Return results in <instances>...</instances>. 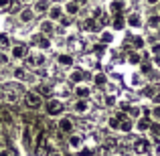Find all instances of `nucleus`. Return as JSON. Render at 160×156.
Returning <instances> with one entry per match:
<instances>
[{
    "label": "nucleus",
    "mask_w": 160,
    "mask_h": 156,
    "mask_svg": "<svg viewBox=\"0 0 160 156\" xmlns=\"http://www.w3.org/2000/svg\"><path fill=\"white\" fill-rule=\"evenodd\" d=\"M20 8H22V4H20L18 0H10V4H8V10H10L12 14H18Z\"/></svg>",
    "instance_id": "obj_39"
},
{
    "label": "nucleus",
    "mask_w": 160,
    "mask_h": 156,
    "mask_svg": "<svg viewBox=\"0 0 160 156\" xmlns=\"http://www.w3.org/2000/svg\"><path fill=\"white\" fill-rule=\"evenodd\" d=\"M124 27H126V14H113L112 28H116V31H122Z\"/></svg>",
    "instance_id": "obj_25"
},
{
    "label": "nucleus",
    "mask_w": 160,
    "mask_h": 156,
    "mask_svg": "<svg viewBox=\"0 0 160 156\" xmlns=\"http://www.w3.org/2000/svg\"><path fill=\"white\" fill-rule=\"evenodd\" d=\"M22 103L28 109H39L43 105V98L39 93H35V91H27V93H22Z\"/></svg>",
    "instance_id": "obj_3"
},
{
    "label": "nucleus",
    "mask_w": 160,
    "mask_h": 156,
    "mask_svg": "<svg viewBox=\"0 0 160 156\" xmlns=\"http://www.w3.org/2000/svg\"><path fill=\"white\" fill-rule=\"evenodd\" d=\"M73 23H75V18H73V16H67V14H63L61 18L57 20V24L61 27V31H63V28H69V27H73Z\"/></svg>",
    "instance_id": "obj_26"
},
{
    "label": "nucleus",
    "mask_w": 160,
    "mask_h": 156,
    "mask_svg": "<svg viewBox=\"0 0 160 156\" xmlns=\"http://www.w3.org/2000/svg\"><path fill=\"white\" fill-rule=\"evenodd\" d=\"M102 12H103V10H102V8H99V6H93V8H91V14H89V16H93V18L98 20L99 16H102Z\"/></svg>",
    "instance_id": "obj_44"
},
{
    "label": "nucleus",
    "mask_w": 160,
    "mask_h": 156,
    "mask_svg": "<svg viewBox=\"0 0 160 156\" xmlns=\"http://www.w3.org/2000/svg\"><path fill=\"white\" fill-rule=\"evenodd\" d=\"M2 146H4V140H2V138H0V148H2Z\"/></svg>",
    "instance_id": "obj_53"
},
{
    "label": "nucleus",
    "mask_w": 160,
    "mask_h": 156,
    "mask_svg": "<svg viewBox=\"0 0 160 156\" xmlns=\"http://www.w3.org/2000/svg\"><path fill=\"white\" fill-rule=\"evenodd\" d=\"M116 103H118V98H116V95L103 93V105H106V108H113Z\"/></svg>",
    "instance_id": "obj_35"
},
{
    "label": "nucleus",
    "mask_w": 160,
    "mask_h": 156,
    "mask_svg": "<svg viewBox=\"0 0 160 156\" xmlns=\"http://www.w3.org/2000/svg\"><path fill=\"white\" fill-rule=\"evenodd\" d=\"M148 118H150L152 122H158V124H160V105H152V108H150Z\"/></svg>",
    "instance_id": "obj_32"
},
{
    "label": "nucleus",
    "mask_w": 160,
    "mask_h": 156,
    "mask_svg": "<svg viewBox=\"0 0 160 156\" xmlns=\"http://www.w3.org/2000/svg\"><path fill=\"white\" fill-rule=\"evenodd\" d=\"M93 85L95 87H106L108 85V75L103 71H95L93 73Z\"/></svg>",
    "instance_id": "obj_23"
},
{
    "label": "nucleus",
    "mask_w": 160,
    "mask_h": 156,
    "mask_svg": "<svg viewBox=\"0 0 160 156\" xmlns=\"http://www.w3.org/2000/svg\"><path fill=\"white\" fill-rule=\"evenodd\" d=\"M12 77L16 81H24V83H37V75L28 73L27 67H14L12 69Z\"/></svg>",
    "instance_id": "obj_4"
},
{
    "label": "nucleus",
    "mask_w": 160,
    "mask_h": 156,
    "mask_svg": "<svg viewBox=\"0 0 160 156\" xmlns=\"http://www.w3.org/2000/svg\"><path fill=\"white\" fill-rule=\"evenodd\" d=\"M140 83H142L140 81V73H134L132 75V85H140Z\"/></svg>",
    "instance_id": "obj_48"
},
{
    "label": "nucleus",
    "mask_w": 160,
    "mask_h": 156,
    "mask_svg": "<svg viewBox=\"0 0 160 156\" xmlns=\"http://www.w3.org/2000/svg\"><path fill=\"white\" fill-rule=\"evenodd\" d=\"M45 109H47L49 116H61L63 109H65V105H63L61 99H57V98H49V99H47V103H45Z\"/></svg>",
    "instance_id": "obj_5"
},
{
    "label": "nucleus",
    "mask_w": 160,
    "mask_h": 156,
    "mask_svg": "<svg viewBox=\"0 0 160 156\" xmlns=\"http://www.w3.org/2000/svg\"><path fill=\"white\" fill-rule=\"evenodd\" d=\"M132 120H124V122H120V126H118V130L120 132H124V134H128V132H132Z\"/></svg>",
    "instance_id": "obj_36"
},
{
    "label": "nucleus",
    "mask_w": 160,
    "mask_h": 156,
    "mask_svg": "<svg viewBox=\"0 0 160 156\" xmlns=\"http://www.w3.org/2000/svg\"><path fill=\"white\" fill-rule=\"evenodd\" d=\"M63 14H65V12H63L61 2H51V6H49V10H47V18H49V20H53V23L57 24V20L61 18Z\"/></svg>",
    "instance_id": "obj_9"
},
{
    "label": "nucleus",
    "mask_w": 160,
    "mask_h": 156,
    "mask_svg": "<svg viewBox=\"0 0 160 156\" xmlns=\"http://www.w3.org/2000/svg\"><path fill=\"white\" fill-rule=\"evenodd\" d=\"M152 65L160 67V55H154V59H152Z\"/></svg>",
    "instance_id": "obj_50"
},
{
    "label": "nucleus",
    "mask_w": 160,
    "mask_h": 156,
    "mask_svg": "<svg viewBox=\"0 0 160 156\" xmlns=\"http://www.w3.org/2000/svg\"><path fill=\"white\" fill-rule=\"evenodd\" d=\"M37 47H39L43 53H47V51L53 49V41L49 39V37H45V35H39V39H37Z\"/></svg>",
    "instance_id": "obj_20"
},
{
    "label": "nucleus",
    "mask_w": 160,
    "mask_h": 156,
    "mask_svg": "<svg viewBox=\"0 0 160 156\" xmlns=\"http://www.w3.org/2000/svg\"><path fill=\"white\" fill-rule=\"evenodd\" d=\"M31 53L28 51L27 45L22 43H16V45H10L8 47V57H10V61H24V57Z\"/></svg>",
    "instance_id": "obj_2"
},
{
    "label": "nucleus",
    "mask_w": 160,
    "mask_h": 156,
    "mask_svg": "<svg viewBox=\"0 0 160 156\" xmlns=\"http://www.w3.org/2000/svg\"><path fill=\"white\" fill-rule=\"evenodd\" d=\"M83 71L81 69H75V67H71L69 69V73H67V83L69 85H77V83H81L83 81Z\"/></svg>",
    "instance_id": "obj_16"
},
{
    "label": "nucleus",
    "mask_w": 160,
    "mask_h": 156,
    "mask_svg": "<svg viewBox=\"0 0 160 156\" xmlns=\"http://www.w3.org/2000/svg\"><path fill=\"white\" fill-rule=\"evenodd\" d=\"M148 128H150V118H138V122H136L138 132H148Z\"/></svg>",
    "instance_id": "obj_27"
},
{
    "label": "nucleus",
    "mask_w": 160,
    "mask_h": 156,
    "mask_svg": "<svg viewBox=\"0 0 160 156\" xmlns=\"http://www.w3.org/2000/svg\"><path fill=\"white\" fill-rule=\"evenodd\" d=\"M99 41H102L103 45L112 43V41H113V33H109V31H102V35H99Z\"/></svg>",
    "instance_id": "obj_38"
},
{
    "label": "nucleus",
    "mask_w": 160,
    "mask_h": 156,
    "mask_svg": "<svg viewBox=\"0 0 160 156\" xmlns=\"http://www.w3.org/2000/svg\"><path fill=\"white\" fill-rule=\"evenodd\" d=\"M49 6H51V0H35V2H32V12H35V14H47V10H49Z\"/></svg>",
    "instance_id": "obj_17"
},
{
    "label": "nucleus",
    "mask_w": 160,
    "mask_h": 156,
    "mask_svg": "<svg viewBox=\"0 0 160 156\" xmlns=\"http://www.w3.org/2000/svg\"><path fill=\"white\" fill-rule=\"evenodd\" d=\"M128 113H130V118H132V120H138V118L142 116V108H140V105H130Z\"/></svg>",
    "instance_id": "obj_34"
},
{
    "label": "nucleus",
    "mask_w": 160,
    "mask_h": 156,
    "mask_svg": "<svg viewBox=\"0 0 160 156\" xmlns=\"http://www.w3.org/2000/svg\"><path fill=\"white\" fill-rule=\"evenodd\" d=\"M0 65H10V57L6 51H0Z\"/></svg>",
    "instance_id": "obj_41"
},
{
    "label": "nucleus",
    "mask_w": 160,
    "mask_h": 156,
    "mask_svg": "<svg viewBox=\"0 0 160 156\" xmlns=\"http://www.w3.org/2000/svg\"><path fill=\"white\" fill-rule=\"evenodd\" d=\"M81 27H83V31H85V33H98L99 31V24H98V20H95L93 16H85Z\"/></svg>",
    "instance_id": "obj_19"
},
{
    "label": "nucleus",
    "mask_w": 160,
    "mask_h": 156,
    "mask_svg": "<svg viewBox=\"0 0 160 156\" xmlns=\"http://www.w3.org/2000/svg\"><path fill=\"white\" fill-rule=\"evenodd\" d=\"M67 142H69V148L79 150L83 146V136H79V134L73 132V134H69V140H67Z\"/></svg>",
    "instance_id": "obj_22"
},
{
    "label": "nucleus",
    "mask_w": 160,
    "mask_h": 156,
    "mask_svg": "<svg viewBox=\"0 0 160 156\" xmlns=\"http://www.w3.org/2000/svg\"><path fill=\"white\" fill-rule=\"evenodd\" d=\"M138 156H150V154H138Z\"/></svg>",
    "instance_id": "obj_55"
},
{
    "label": "nucleus",
    "mask_w": 160,
    "mask_h": 156,
    "mask_svg": "<svg viewBox=\"0 0 160 156\" xmlns=\"http://www.w3.org/2000/svg\"><path fill=\"white\" fill-rule=\"evenodd\" d=\"M146 4H150V6H152V4H158V0H146Z\"/></svg>",
    "instance_id": "obj_52"
},
{
    "label": "nucleus",
    "mask_w": 160,
    "mask_h": 156,
    "mask_svg": "<svg viewBox=\"0 0 160 156\" xmlns=\"http://www.w3.org/2000/svg\"><path fill=\"white\" fill-rule=\"evenodd\" d=\"M150 55H160V41H158V43H152V47H150Z\"/></svg>",
    "instance_id": "obj_45"
},
{
    "label": "nucleus",
    "mask_w": 160,
    "mask_h": 156,
    "mask_svg": "<svg viewBox=\"0 0 160 156\" xmlns=\"http://www.w3.org/2000/svg\"><path fill=\"white\" fill-rule=\"evenodd\" d=\"M152 69H154L152 63H140V75H148V73H152Z\"/></svg>",
    "instance_id": "obj_40"
},
{
    "label": "nucleus",
    "mask_w": 160,
    "mask_h": 156,
    "mask_svg": "<svg viewBox=\"0 0 160 156\" xmlns=\"http://www.w3.org/2000/svg\"><path fill=\"white\" fill-rule=\"evenodd\" d=\"M0 98L6 103H18V87H6L4 91H0Z\"/></svg>",
    "instance_id": "obj_10"
},
{
    "label": "nucleus",
    "mask_w": 160,
    "mask_h": 156,
    "mask_svg": "<svg viewBox=\"0 0 160 156\" xmlns=\"http://www.w3.org/2000/svg\"><path fill=\"white\" fill-rule=\"evenodd\" d=\"M12 45L10 37L6 35V33H0V51H8V47Z\"/></svg>",
    "instance_id": "obj_31"
},
{
    "label": "nucleus",
    "mask_w": 160,
    "mask_h": 156,
    "mask_svg": "<svg viewBox=\"0 0 160 156\" xmlns=\"http://www.w3.org/2000/svg\"><path fill=\"white\" fill-rule=\"evenodd\" d=\"M57 128L61 130L63 134H73L75 130V122H73V118H69V116H61L59 118V122H57Z\"/></svg>",
    "instance_id": "obj_7"
},
{
    "label": "nucleus",
    "mask_w": 160,
    "mask_h": 156,
    "mask_svg": "<svg viewBox=\"0 0 160 156\" xmlns=\"http://www.w3.org/2000/svg\"><path fill=\"white\" fill-rule=\"evenodd\" d=\"M73 63H75V59L71 53H59L57 55V67H61V69H71Z\"/></svg>",
    "instance_id": "obj_13"
},
{
    "label": "nucleus",
    "mask_w": 160,
    "mask_h": 156,
    "mask_svg": "<svg viewBox=\"0 0 160 156\" xmlns=\"http://www.w3.org/2000/svg\"><path fill=\"white\" fill-rule=\"evenodd\" d=\"M108 126H109V128H113V130H118V126H120V120H118L116 116L109 118V120H108Z\"/></svg>",
    "instance_id": "obj_43"
},
{
    "label": "nucleus",
    "mask_w": 160,
    "mask_h": 156,
    "mask_svg": "<svg viewBox=\"0 0 160 156\" xmlns=\"http://www.w3.org/2000/svg\"><path fill=\"white\" fill-rule=\"evenodd\" d=\"M144 27H148L150 31H156V28L160 27V14H158V12H150V14L146 16Z\"/></svg>",
    "instance_id": "obj_18"
},
{
    "label": "nucleus",
    "mask_w": 160,
    "mask_h": 156,
    "mask_svg": "<svg viewBox=\"0 0 160 156\" xmlns=\"http://www.w3.org/2000/svg\"><path fill=\"white\" fill-rule=\"evenodd\" d=\"M156 31H158V35H160V27H158V28H156Z\"/></svg>",
    "instance_id": "obj_56"
},
{
    "label": "nucleus",
    "mask_w": 160,
    "mask_h": 156,
    "mask_svg": "<svg viewBox=\"0 0 160 156\" xmlns=\"http://www.w3.org/2000/svg\"><path fill=\"white\" fill-rule=\"evenodd\" d=\"M120 103V112H128L130 109V102H126V99H122V102H118Z\"/></svg>",
    "instance_id": "obj_46"
},
{
    "label": "nucleus",
    "mask_w": 160,
    "mask_h": 156,
    "mask_svg": "<svg viewBox=\"0 0 160 156\" xmlns=\"http://www.w3.org/2000/svg\"><path fill=\"white\" fill-rule=\"evenodd\" d=\"M73 95L75 98H81V99H89L91 98V85H87V83H77V85H73Z\"/></svg>",
    "instance_id": "obj_11"
},
{
    "label": "nucleus",
    "mask_w": 160,
    "mask_h": 156,
    "mask_svg": "<svg viewBox=\"0 0 160 156\" xmlns=\"http://www.w3.org/2000/svg\"><path fill=\"white\" fill-rule=\"evenodd\" d=\"M39 31H41V35H53L55 33V23L53 20H41V24H39Z\"/></svg>",
    "instance_id": "obj_21"
},
{
    "label": "nucleus",
    "mask_w": 160,
    "mask_h": 156,
    "mask_svg": "<svg viewBox=\"0 0 160 156\" xmlns=\"http://www.w3.org/2000/svg\"><path fill=\"white\" fill-rule=\"evenodd\" d=\"M126 8V0H113L112 4H109V12H112V14H124V10Z\"/></svg>",
    "instance_id": "obj_24"
},
{
    "label": "nucleus",
    "mask_w": 160,
    "mask_h": 156,
    "mask_svg": "<svg viewBox=\"0 0 160 156\" xmlns=\"http://www.w3.org/2000/svg\"><path fill=\"white\" fill-rule=\"evenodd\" d=\"M35 18H37V14L32 12V8L31 6H22L18 10V20L22 24H31V23H35Z\"/></svg>",
    "instance_id": "obj_12"
},
{
    "label": "nucleus",
    "mask_w": 160,
    "mask_h": 156,
    "mask_svg": "<svg viewBox=\"0 0 160 156\" xmlns=\"http://www.w3.org/2000/svg\"><path fill=\"white\" fill-rule=\"evenodd\" d=\"M61 6H63V12H65L67 16H73V18L79 14V10H81V6H79L75 0H65Z\"/></svg>",
    "instance_id": "obj_15"
},
{
    "label": "nucleus",
    "mask_w": 160,
    "mask_h": 156,
    "mask_svg": "<svg viewBox=\"0 0 160 156\" xmlns=\"http://www.w3.org/2000/svg\"><path fill=\"white\" fill-rule=\"evenodd\" d=\"M150 140L148 138H134V142H132V148H134V152L136 154H150Z\"/></svg>",
    "instance_id": "obj_6"
},
{
    "label": "nucleus",
    "mask_w": 160,
    "mask_h": 156,
    "mask_svg": "<svg viewBox=\"0 0 160 156\" xmlns=\"http://www.w3.org/2000/svg\"><path fill=\"white\" fill-rule=\"evenodd\" d=\"M148 132L152 134L156 140H160V124L158 122H150V128H148Z\"/></svg>",
    "instance_id": "obj_33"
},
{
    "label": "nucleus",
    "mask_w": 160,
    "mask_h": 156,
    "mask_svg": "<svg viewBox=\"0 0 160 156\" xmlns=\"http://www.w3.org/2000/svg\"><path fill=\"white\" fill-rule=\"evenodd\" d=\"M79 63H81L85 69H98V65H99V61H98V57H95L93 53H87V55H81L79 57Z\"/></svg>",
    "instance_id": "obj_14"
},
{
    "label": "nucleus",
    "mask_w": 160,
    "mask_h": 156,
    "mask_svg": "<svg viewBox=\"0 0 160 156\" xmlns=\"http://www.w3.org/2000/svg\"><path fill=\"white\" fill-rule=\"evenodd\" d=\"M126 24H128L130 28H134V31H138V28L144 27V18H142L140 12H130V14H126Z\"/></svg>",
    "instance_id": "obj_8"
},
{
    "label": "nucleus",
    "mask_w": 160,
    "mask_h": 156,
    "mask_svg": "<svg viewBox=\"0 0 160 156\" xmlns=\"http://www.w3.org/2000/svg\"><path fill=\"white\" fill-rule=\"evenodd\" d=\"M130 43H132L134 49H138V51H142V49L146 47V39H144V37H140V35H134Z\"/></svg>",
    "instance_id": "obj_28"
},
{
    "label": "nucleus",
    "mask_w": 160,
    "mask_h": 156,
    "mask_svg": "<svg viewBox=\"0 0 160 156\" xmlns=\"http://www.w3.org/2000/svg\"><path fill=\"white\" fill-rule=\"evenodd\" d=\"M18 2L22 4V6H28V4H32V2H35V0H18Z\"/></svg>",
    "instance_id": "obj_51"
},
{
    "label": "nucleus",
    "mask_w": 160,
    "mask_h": 156,
    "mask_svg": "<svg viewBox=\"0 0 160 156\" xmlns=\"http://www.w3.org/2000/svg\"><path fill=\"white\" fill-rule=\"evenodd\" d=\"M158 14H160V0H158Z\"/></svg>",
    "instance_id": "obj_54"
},
{
    "label": "nucleus",
    "mask_w": 160,
    "mask_h": 156,
    "mask_svg": "<svg viewBox=\"0 0 160 156\" xmlns=\"http://www.w3.org/2000/svg\"><path fill=\"white\" fill-rule=\"evenodd\" d=\"M0 91H2V89H0Z\"/></svg>",
    "instance_id": "obj_57"
},
{
    "label": "nucleus",
    "mask_w": 160,
    "mask_h": 156,
    "mask_svg": "<svg viewBox=\"0 0 160 156\" xmlns=\"http://www.w3.org/2000/svg\"><path fill=\"white\" fill-rule=\"evenodd\" d=\"M93 102L98 105H103V93H93Z\"/></svg>",
    "instance_id": "obj_47"
},
{
    "label": "nucleus",
    "mask_w": 160,
    "mask_h": 156,
    "mask_svg": "<svg viewBox=\"0 0 160 156\" xmlns=\"http://www.w3.org/2000/svg\"><path fill=\"white\" fill-rule=\"evenodd\" d=\"M71 109H73L77 116H89L91 109H93V103H91V99L75 98V99H73V103H71Z\"/></svg>",
    "instance_id": "obj_1"
},
{
    "label": "nucleus",
    "mask_w": 160,
    "mask_h": 156,
    "mask_svg": "<svg viewBox=\"0 0 160 156\" xmlns=\"http://www.w3.org/2000/svg\"><path fill=\"white\" fill-rule=\"evenodd\" d=\"M0 156H16V154H14V150H12V148L2 146V148H0Z\"/></svg>",
    "instance_id": "obj_42"
},
{
    "label": "nucleus",
    "mask_w": 160,
    "mask_h": 156,
    "mask_svg": "<svg viewBox=\"0 0 160 156\" xmlns=\"http://www.w3.org/2000/svg\"><path fill=\"white\" fill-rule=\"evenodd\" d=\"M128 61L132 63V65H140V63H142V55H140V53L130 51V53H128Z\"/></svg>",
    "instance_id": "obj_37"
},
{
    "label": "nucleus",
    "mask_w": 160,
    "mask_h": 156,
    "mask_svg": "<svg viewBox=\"0 0 160 156\" xmlns=\"http://www.w3.org/2000/svg\"><path fill=\"white\" fill-rule=\"evenodd\" d=\"M47 67V57L45 53H35V69H43Z\"/></svg>",
    "instance_id": "obj_29"
},
{
    "label": "nucleus",
    "mask_w": 160,
    "mask_h": 156,
    "mask_svg": "<svg viewBox=\"0 0 160 156\" xmlns=\"http://www.w3.org/2000/svg\"><path fill=\"white\" fill-rule=\"evenodd\" d=\"M35 93H39L41 98H43V95H47V98H51V93H53V87L49 85V83H41V85H39V89H37Z\"/></svg>",
    "instance_id": "obj_30"
},
{
    "label": "nucleus",
    "mask_w": 160,
    "mask_h": 156,
    "mask_svg": "<svg viewBox=\"0 0 160 156\" xmlns=\"http://www.w3.org/2000/svg\"><path fill=\"white\" fill-rule=\"evenodd\" d=\"M8 4L10 0H0V10H8Z\"/></svg>",
    "instance_id": "obj_49"
}]
</instances>
